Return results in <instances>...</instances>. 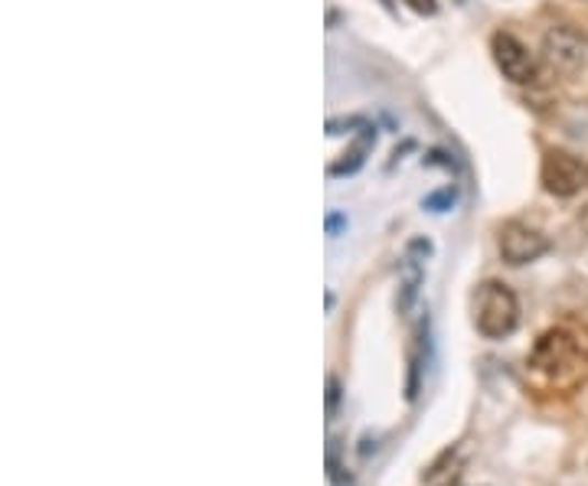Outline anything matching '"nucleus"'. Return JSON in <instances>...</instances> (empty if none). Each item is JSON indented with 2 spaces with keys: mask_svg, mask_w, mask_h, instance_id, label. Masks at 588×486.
I'll list each match as a JSON object with an SVG mask.
<instances>
[{
  "mask_svg": "<svg viewBox=\"0 0 588 486\" xmlns=\"http://www.w3.org/2000/svg\"><path fill=\"white\" fill-rule=\"evenodd\" d=\"M405 3H409L415 13H425V16H432V13H435V7H438L435 0H405Z\"/></svg>",
  "mask_w": 588,
  "mask_h": 486,
  "instance_id": "obj_12",
  "label": "nucleus"
},
{
  "mask_svg": "<svg viewBox=\"0 0 588 486\" xmlns=\"http://www.w3.org/2000/svg\"><path fill=\"white\" fill-rule=\"evenodd\" d=\"M370 121L367 118H334L327 121V134L337 137V134H360Z\"/></svg>",
  "mask_w": 588,
  "mask_h": 486,
  "instance_id": "obj_8",
  "label": "nucleus"
},
{
  "mask_svg": "<svg viewBox=\"0 0 588 486\" xmlns=\"http://www.w3.org/2000/svg\"><path fill=\"white\" fill-rule=\"evenodd\" d=\"M546 46H549V59L553 63L559 59L563 66H576L582 59V40L573 30H553Z\"/></svg>",
  "mask_w": 588,
  "mask_h": 486,
  "instance_id": "obj_7",
  "label": "nucleus"
},
{
  "mask_svg": "<svg viewBox=\"0 0 588 486\" xmlns=\"http://www.w3.org/2000/svg\"><path fill=\"white\" fill-rule=\"evenodd\" d=\"M588 184V167L569 151H549L543 157V187L553 196H576Z\"/></svg>",
  "mask_w": 588,
  "mask_h": 486,
  "instance_id": "obj_2",
  "label": "nucleus"
},
{
  "mask_svg": "<svg viewBox=\"0 0 588 486\" xmlns=\"http://www.w3.org/2000/svg\"><path fill=\"white\" fill-rule=\"evenodd\" d=\"M373 144H377V128H373V124H367V128L357 134V144H353L350 151H344V161H337L327 174H330V177H344V174L360 170V167H363V161H367V154L373 151Z\"/></svg>",
  "mask_w": 588,
  "mask_h": 486,
  "instance_id": "obj_6",
  "label": "nucleus"
},
{
  "mask_svg": "<svg viewBox=\"0 0 588 486\" xmlns=\"http://www.w3.org/2000/svg\"><path fill=\"white\" fill-rule=\"evenodd\" d=\"M576 363H579V350H576V340L566 330H549L546 336H540V343L530 356V366L543 376H553V379Z\"/></svg>",
  "mask_w": 588,
  "mask_h": 486,
  "instance_id": "obj_5",
  "label": "nucleus"
},
{
  "mask_svg": "<svg viewBox=\"0 0 588 486\" xmlns=\"http://www.w3.org/2000/svg\"><path fill=\"white\" fill-rule=\"evenodd\" d=\"M549 252V239L526 222H507L500 229V255L507 265H530Z\"/></svg>",
  "mask_w": 588,
  "mask_h": 486,
  "instance_id": "obj_4",
  "label": "nucleus"
},
{
  "mask_svg": "<svg viewBox=\"0 0 588 486\" xmlns=\"http://www.w3.org/2000/svg\"><path fill=\"white\" fill-rule=\"evenodd\" d=\"M337 405H340V383L330 379V383H327V415H334Z\"/></svg>",
  "mask_w": 588,
  "mask_h": 486,
  "instance_id": "obj_11",
  "label": "nucleus"
},
{
  "mask_svg": "<svg viewBox=\"0 0 588 486\" xmlns=\"http://www.w3.org/2000/svg\"><path fill=\"white\" fill-rule=\"evenodd\" d=\"M327 477L334 486H353V477L344 474V467L337 464V441H330V448H327Z\"/></svg>",
  "mask_w": 588,
  "mask_h": 486,
  "instance_id": "obj_9",
  "label": "nucleus"
},
{
  "mask_svg": "<svg viewBox=\"0 0 588 486\" xmlns=\"http://www.w3.org/2000/svg\"><path fill=\"white\" fill-rule=\"evenodd\" d=\"M344 225H347V222H344V216H334V212L327 216V232H330V235H337Z\"/></svg>",
  "mask_w": 588,
  "mask_h": 486,
  "instance_id": "obj_13",
  "label": "nucleus"
},
{
  "mask_svg": "<svg viewBox=\"0 0 588 486\" xmlns=\"http://www.w3.org/2000/svg\"><path fill=\"white\" fill-rule=\"evenodd\" d=\"M455 190L451 187H445V190H438V194L425 196L422 199V209H428V212H445V209H451L455 206Z\"/></svg>",
  "mask_w": 588,
  "mask_h": 486,
  "instance_id": "obj_10",
  "label": "nucleus"
},
{
  "mask_svg": "<svg viewBox=\"0 0 588 486\" xmlns=\"http://www.w3.org/2000/svg\"><path fill=\"white\" fill-rule=\"evenodd\" d=\"M490 49H493L497 69H500L510 82L526 86V82L536 79V59H533V53H530L513 33H493Z\"/></svg>",
  "mask_w": 588,
  "mask_h": 486,
  "instance_id": "obj_3",
  "label": "nucleus"
},
{
  "mask_svg": "<svg viewBox=\"0 0 588 486\" xmlns=\"http://www.w3.org/2000/svg\"><path fill=\"white\" fill-rule=\"evenodd\" d=\"M516 320H520V307H516V297L507 285L500 281H488L478 288L475 297V323L478 330L490 336V340H500L507 333L516 330Z\"/></svg>",
  "mask_w": 588,
  "mask_h": 486,
  "instance_id": "obj_1",
  "label": "nucleus"
}]
</instances>
